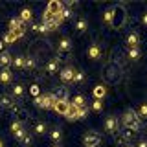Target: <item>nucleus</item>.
<instances>
[{
	"label": "nucleus",
	"mask_w": 147,
	"mask_h": 147,
	"mask_svg": "<svg viewBox=\"0 0 147 147\" xmlns=\"http://www.w3.org/2000/svg\"><path fill=\"white\" fill-rule=\"evenodd\" d=\"M121 123H123V127H125L129 132H138V131H140V127H142V119H140V116H138V112H136V110H132V109H127L125 110Z\"/></svg>",
	"instance_id": "1"
},
{
	"label": "nucleus",
	"mask_w": 147,
	"mask_h": 147,
	"mask_svg": "<svg viewBox=\"0 0 147 147\" xmlns=\"http://www.w3.org/2000/svg\"><path fill=\"white\" fill-rule=\"evenodd\" d=\"M55 101H57V96L55 94H40L39 98H35V107L46 110V109H52Z\"/></svg>",
	"instance_id": "2"
},
{
	"label": "nucleus",
	"mask_w": 147,
	"mask_h": 147,
	"mask_svg": "<svg viewBox=\"0 0 147 147\" xmlns=\"http://www.w3.org/2000/svg\"><path fill=\"white\" fill-rule=\"evenodd\" d=\"M125 18H127V15H125V9H123L121 6H114V15H112V28H116V30H119L123 24H125Z\"/></svg>",
	"instance_id": "3"
},
{
	"label": "nucleus",
	"mask_w": 147,
	"mask_h": 147,
	"mask_svg": "<svg viewBox=\"0 0 147 147\" xmlns=\"http://www.w3.org/2000/svg\"><path fill=\"white\" fill-rule=\"evenodd\" d=\"M9 31H15V33H26V24L18 17H13V18H9Z\"/></svg>",
	"instance_id": "4"
},
{
	"label": "nucleus",
	"mask_w": 147,
	"mask_h": 147,
	"mask_svg": "<svg viewBox=\"0 0 147 147\" xmlns=\"http://www.w3.org/2000/svg\"><path fill=\"white\" fill-rule=\"evenodd\" d=\"M63 9H64L63 2H59V0H52V2L48 4V7H46V11H48L50 15L57 17V15H61V13H63Z\"/></svg>",
	"instance_id": "5"
},
{
	"label": "nucleus",
	"mask_w": 147,
	"mask_h": 147,
	"mask_svg": "<svg viewBox=\"0 0 147 147\" xmlns=\"http://www.w3.org/2000/svg\"><path fill=\"white\" fill-rule=\"evenodd\" d=\"M74 68L72 66H64L61 72H59V77H61V81L64 85H68V83H74Z\"/></svg>",
	"instance_id": "6"
},
{
	"label": "nucleus",
	"mask_w": 147,
	"mask_h": 147,
	"mask_svg": "<svg viewBox=\"0 0 147 147\" xmlns=\"http://www.w3.org/2000/svg\"><path fill=\"white\" fill-rule=\"evenodd\" d=\"M101 48H99V44H90L88 46V50H86V57L90 59V61H98V59H101Z\"/></svg>",
	"instance_id": "7"
},
{
	"label": "nucleus",
	"mask_w": 147,
	"mask_h": 147,
	"mask_svg": "<svg viewBox=\"0 0 147 147\" xmlns=\"http://www.w3.org/2000/svg\"><path fill=\"white\" fill-rule=\"evenodd\" d=\"M99 142H101V138L96 134V132H88V134H85V138H83L85 147H98Z\"/></svg>",
	"instance_id": "8"
},
{
	"label": "nucleus",
	"mask_w": 147,
	"mask_h": 147,
	"mask_svg": "<svg viewBox=\"0 0 147 147\" xmlns=\"http://www.w3.org/2000/svg\"><path fill=\"white\" fill-rule=\"evenodd\" d=\"M11 132L15 134L17 140L20 142L22 138H24V134H26V131H24V123H22V121H13V123H11Z\"/></svg>",
	"instance_id": "9"
},
{
	"label": "nucleus",
	"mask_w": 147,
	"mask_h": 147,
	"mask_svg": "<svg viewBox=\"0 0 147 147\" xmlns=\"http://www.w3.org/2000/svg\"><path fill=\"white\" fill-rule=\"evenodd\" d=\"M105 131L110 132V134H114V132H118V119L114 116H109L105 119Z\"/></svg>",
	"instance_id": "10"
},
{
	"label": "nucleus",
	"mask_w": 147,
	"mask_h": 147,
	"mask_svg": "<svg viewBox=\"0 0 147 147\" xmlns=\"http://www.w3.org/2000/svg\"><path fill=\"white\" fill-rule=\"evenodd\" d=\"M20 37H24V33H15V31H6V35H4V44H15V40H18Z\"/></svg>",
	"instance_id": "11"
},
{
	"label": "nucleus",
	"mask_w": 147,
	"mask_h": 147,
	"mask_svg": "<svg viewBox=\"0 0 147 147\" xmlns=\"http://www.w3.org/2000/svg\"><path fill=\"white\" fill-rule=\"evenodd\" d=\"M13 64V55L9 53V52H2L0 53V66H2V70L4 68H9Z\"/></svg>",
	"instance_id": "12"
},
{
	"label": "nucleus",
	"mask_w": 147,
	"mask_h": 147,
	"mask_svg": "<svg viewBox=\"0 0 147 147\" xmlns=\"http://www.w3.org/2000/svg\"><path fill=\"white\" fill-rule=\"evenodd\" d=\"M68 107H70V103H68V101H55L52 109H53L57 114H63V116H64V114L68 112Z\"/></svg>",
	"instance_id": "13"
},
{
	"label": "nucleus",
	"mask_w": 147,
	"mask_h": 147,
	"mask_svg": "<svg viewBox=\"0 0 147 147\" xmlns=\"http://www.w3.org/2000/svg\"><path fill=\"white\" fill-rule=\"evenodd\" d=\"M0 107L13 109V107H15V99H13L9 94H2V96H0Z\"/></svg>",
	"instance_id": "14"
},
{
	"label": "nucleus",
	"mask_w": 147,
	"mask_h": 147,
	"mask_svg": "<svg viewBox=\"0 0 147 147\" xmlns=\"http://www.w3.org/2000/svg\"><path fill=\"white\" fill-rule=\"evenodd\" d=\"M92 94H94L96 99H101V101H103V98L107 96V86H105V85H96L94 90H92Z\"/></svg>",
	"instance_id": "15"
},
{
	"label": "nucleus",
	"mask_w": 147,
	"mask_h": 147,
	"mask_svg": "<svg viewBox=\"0 0 147 147\" xmlns=\"http://www.w3.org/2000/svg\"><path fill=\"white\" fill-rule=\"evenodd\" d=\"M127 44H129V48H138V44H140V35H138L136 31H131V33L127 35Z\"/></svg>",
	"instance_id": "16"
},
{
	"label": "nucleus",
	"mask_w": 147,
	"mask_h": 147,
	"mask_svg": "<svg viewBox=\"0 0 147 147\" xmlns=\"http://www.w3.org/2000/svg\"><path fill=\"white\" fill-rule=\"evenodd\" d=\"M11 79H13V74H11V70H9V68L0 70V83H2V85H9V83H11Z\"/></svg>",
	"instance_id": "17"
},
{
	"label": "nucleus",
	"mask_w": 147,
	"mask_h": 147,
	"mask_svg": "<svg viewBox=\"0 0 147 147\" xmlns=\"http://www.w3.org/2000/svg\"><path fill=\"white\" fill-rule=\"evenodd\" d=\"M70 48H72V40H70V37H63V39L59 40V46H57L59 53H61V52H68Z\"/></svg>",
	"instance_id": "18"
},
{
	"label": "nucleus",
	"mask_w": 147,
	"mask_h": 147,
	"mask_svg": "<svg viewBox=\"0 0 147 147\" xmlns=\"http://www.w3.org/2000/svg\"><path fill=\"white\" fill-rule=\"evenodd\" d=\"M18 18H20L24 24H26V22H31V20H33V11H31L30 7H24L20 11V15H18Z\"/></svg>",
	"instance_id": "19"
},
{
	"label": "nucleus",
	"mask_w": 147,
	"mask_h": 147,
	"mask_svg": "<svg viewBox=\"0 0 147 147\" xmlns=\"http://www.w3.org/2000/svg\"><path fill=\"white\" fill-rule=\"evenodd\" d=\"M24 85H20V83H15V86L11 88V98L15 99V98H22L24 96Z\"/></svg>",
	"instance_id": "20"
},
{
	"label": "nucleus",
	"mask_w": 147,
	"mask_h": 147,
	"mask_svg": "<svg viewBox=\"0 0 147 147\" xmlns=\"http://www.w3.org/2000/svg\"><path fill=\"white\" fill-rule=\"evenodd\" d=\"M57 70H59V63H57V59H52V61L46 64V74H50V76L57 74Z\"/></svg>",
	"instance_id": "21"
},
{
	"label": "nucleus",
	"mask_w": 147,
	"mask_h": 147,
	"mask_svg": "<svg viewBox=\"0 0 147 147\" xmlns=\"http://www.w3.org/2000/svg\"><path fill=\"white\" fill-rule=\"evenodd\" d=\"M72 105L76 109H83V107H86V99H85V96H81V94H77L76 98L72 99Z\"/></svg>",
	"instance_id": "22"
},
{
	"label": "nucleus",
	"mask_w": 147,
	"mask_h": 147,
	"mask_svg": "<svg viewBox=\"0 0 147 147\" xmlns=\"http://www.w3.org/2000/svg\"><path fill=\"white\" fill-rule=\"evenodd\" d=\"M64 118H66L68 121H77V109L74 107L72 103H70V107H68V112L64 114Z\"/></svg>",
	"instance_id": "23"
},
{
	"label": "nucleus",
	"mask_w": 147,
	"mask_h": 147,
	"mask_svg": "<svg viewBox=\"0 0 147 147\" xmlns=\"http://www.w3.org/2000/svg\"><path fill=\"white\" fill-rule=\"evenodd\" d=\"M76 30L79 31V33H85L86 30H88V22H86V18H77V22H76Z\"/></svg>",
	"instance_id": "24"
},
{
	"label": "nucleus",
	"mask_w": 147,
	"mask_h": 147,
	"mask_svg": "<svg viewBox=\"0 0 147 147\" xmlns=\"http://www.w3.org/2000/svg\"><path fill=\"white\" fill-rule=\"evenodd\" d=\"M46 131H48V127H46V123H44V121H37V123H35V129H33V132H35V134L42 136Z\"/></svg>",
	"instance_id": "25"
},
{
	"label": "nucleus",
	"mask_w": 147,
	"mask_h": 147,
	"mask_svg": "<svg viewBox=\"0 0 147 147\" xmlns=\"http://www.w3.org/2000/svg\"><path fill=\"white\" fill-rule=\"evenodd\" d=\"M140 57H142L140 48H129V59L131 61H140Z\"/></svg>",
	"instance_id": "26"
},
{
	"label": "nucleus",
	"mask_w": 147,
	"mask_h": 147,
	"mask_svg": "<svg viewBox=\"0 0 147 147\" xmlns=\"http://www.w3.org/2000/svg\"><path fill=\"white\" fill-rule=\"evenodd\" d=\"M112 15H114V7H109L103 11V20L107 22V24H112Z\"/></svg>",
	"instance_id": "27"
},
{
	"label": "nucleus",
	"mask_w": 147,
	"mask_h": 147,
	"mask_svg": "<svg viewBox=\"0 0 147 147\" xmlns=\"http://www.w3.org/2000/svg\"><path fill=\"white\" fill-rule=\"evenodd\" d=\"M24 61H26V57L17 55V57H13V64H11V66H15V68H24Z\"/></svg>",
	"instance_id": "28"
},
{
	"label": "nucleus",
	"mask_w": 147,
	"mask_h": 147,
	"mask_svg": "<svg viewBox=\"0 0 147 147\" xmlns=\"http://www.w3.org/2000/svg\"><path fill=\"white\" fill-rule=\"evenodd\" d=\"M50 138H52L53 142H61V138H63V131H61V129H53V131L50 132Z\"/></svg>",
	"instance_id": "29"
},
{
	"label": "nucleus",
	"mask_w": 147,
	"mask_h": 147,
	"mask_svg": "<svg viewBox=\"0 0 147 147\" xmlns=\"http://www.w3.org/2000/svg\"><path fill=\"white\" fill-rule=\"evenodd\" d=\"M55 96H57V101H68V92H66V88H61Z\"/></svg>",
	"instance_id": "30"
},
{
	"label": "nucleus",
	"mask_w": 147,
	"mask_h": 147,
	"mask_svg": "<svg viewBox=\"0 0 147 147\" xmlns=\"http://www.w3.org/2000/svg\"><path fill=\"white\" fill-rule=\"evenodd\" d=\"M92 110H94V112H101V110H103V101H101V99H94V103H92Z\"/></svg>",
	"instance_id": "31"
},
{
	"label": "nucleus",
	"mask_w": 147,
	"mask_h": 147,
	"mask_svg": "<svg viewBox=\"0 0 147 147\" xmlns=\"http://www.w3.org/2000/svg\"><path fill=\"white\" fill-rule=\"evenodd\" d=\"M20 144H22V145H26V147H28V145H31V144H33V136H31L30 132H26L24 138L20 140Z\"/></svg>",
	"instance_id": "32"
},
{
	"label": "nucleus",
	"mask_w": 147,
	"mask_h": 147,
	"mask_svg": "<svg viewBox=\"0 0 147 147\" xmlns=\"http://www.w3.org/2000/svg\"><path fill=\"white\" fill-rule=\"evenodd\" d=\"M83 81H85V74L81 70H76L74 72V83H83Z\"/></svg>",
	"instance_id": "33"
},
{
	"label": "nucleus",
	"mask_w": 147,
	"mask_h": 147,
	"mask_svg": "<svg viewBox=\"0 0 147 147\" xmlns=\"http://www.w3.org/2000/svg\"><path fill=\"white\" fill-rule=\"evenodd\" d=\"M138 116H140V119L142 118H147V103H142L140 105V109H138Z\"/></svg>",
	"instance_id": "34"
},
{
	"label": "nucleus",
	"mask_w": 147,
	"mask_h": 147,
	"mask_svg": "<svg viewBox=\"0 0 147 147\" xmlns=\"http://www.w3.org/2000/svg\"><path fill=\"white\" fill-rule=\"evenodd\" d=\"M35 59L33 57H26V61H24V68H30V70H31V68H35Z\"/></svg>",
	"instance_id": "35"
},
{
	"label": "nucleus",
	"mask_w": 147,
	"mask_h": 147,
	"mask_svg": "<svg viewBox=\"0 0 147 147\" xmlns=\"http://www.w3.org/2000/svg\"><path fill=\"white\" fill-rule=\"evenodd\" d=\"M86 114H88V109H86V107H83V109H77V119H83V118H86Z\"/></svg>",
	"instance_id": "36"
},
{
	"label": "nucleus",
	"mask_w": 147,
	"mask_h": 147,
	"mask_svg": "<svg viewBox=\"0 0 147 147\" xmlns=\"http://www.w3.org/2000/svg\"><path fill=\"white\" fill-rule=\"evenodd\" d=\"M61 17H63V20H66V18H70V17H72V9L64 7V9H63V13H61Z\"/></svg>",
	"instance_id": "37"
},
{
	"label": "nucleus",
	"mask_w": 147,
	"mask_h": 147,
	"mask_svg": "<svg viewBox=\"0 0 147 147\" xmlns=\"http://www.w3.org/2000/svg\"><path fill=\"white\" fill-rule=\"evenodd\" d=\"M30 92L35 96V98H39V96H40V92H39V86H37V85H31V86H30Z\"/></svg>",
	"instance_id": "38"
},
{
	"label": "nucleus",
	"mask_w": 147,
	"mask_h": 147,
	"mask_svg": "<svg viewBox=\"0 0 147 147\" xmlns=\"http://www.w3.org/2000/svg\"><path fill=\"white\" fill-rule=\"evenodd\" d=\"M142 22H144V24L147 26V11L144 13V15H142Z\"/></svg>",
	"instance_id": "39"
},
{
	"label": "nucleus",
	"mask_w": 147,
	"mask_h": 147,
	"mask_svg": "<svg viewBox=\"0 0 147 147\" xmlns=\"http://www.w3.org/2000/svg\"><path fill=\"white\" fill-rule=\"evenodd\" d=\"M138 147H147V142H145V140H142L140 144H138Z\"/></svg>",
	"instance_id": "40"
},
{
	"label": "nucleus",
	"mask_w": 147,
	"mask_h": 147,
	"mask_svg": "<svg viewBox=\"0 0 147 147\" xmlns=\"http://www.w3.org/2000/svg\"><path fill=\"white\" fill-rule=\"evenodd\" d=\"M4 46H6V44H4V40H0V50H4Z\"/></svg>",
	"instance_id": "41"
},
{
	"label": "nucleus",
	"mask_w": 147,
	"mask_h": 147,
	"mask_svg": "<svg viewBox=\"0 0 147 147\" xmlns=\"http://www.w3.org/2000/svg\"><path fill=\"white\" fill-rule=\"evenodd\" d=\"M123 147H134V145H132V144H125V145H123Z\"/></svg>",
	"instance_id": "42"
},
{
	"label": "nucleus",
	"mask_w": 147,
	"mask_h": 147,
	"mask_svg": "<svg viewBox=\"0 0 147 147\" xmlns=\"http://www.w3.org/2000/svg\"><path fill=\"white\" fill-rule=\"evenodd\" d=\"M0 147H4V142L2 140H0Z\"/></svg>",
	"instance_id": "43"
},
{
	"label": "nucleus",
	"mask_w": 147,
	"mask_h": 147,
	"mask_svg": "<svg viewBox=\"0 0 147 147\" xmlns=\"http://www.w3.org/2000/svg\"><path fill=\"white\" fill-rule=\"evenodd\" d=\"M53 147H59V145H53Z\"/></svg>",
	"instance_id": "44"
}]
</instances>
